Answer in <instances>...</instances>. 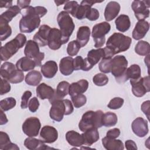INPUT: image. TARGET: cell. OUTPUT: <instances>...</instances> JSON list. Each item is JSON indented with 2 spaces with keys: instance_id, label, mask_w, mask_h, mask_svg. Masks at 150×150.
Instances as JSON below:
<instances>
[{
  "instance_id": "23",
  "label": "cell",
  "mask_w": 150,
  "mask_h": 150,
  "mask_svg": "<svg viewBox=\"0 0 150 150\" xmlns=\"http://www.w3.org/2000/svg\"><path fill=\"white\" fill-rule=\"evenodd\" d=\"M83 144L91 146L99 139V133L97 128H91L86 130L81 134Z\"/></svg>"
},
{
  "instance_id": "18",
  "label": "cell",
  "mask_w": 150,
  "mask_h": 150,
  "mask_svg": "<svg viewBox=\"0 0 150 150\" xmlns=\"http://www.w3.org/2000/svg\"><path fill=\"white\" fill-rule=\"evenodd\" d=\"M149 23L145 20H139L137 22L132 31V38L135 40H140L144 38L149 30Z\"/></svg>"
},
{
  "instance_id": "2",
  "label": "cell",
  "mask_w": 150,
  "mask_h": 150,
  "mask_svg": "<svg viewBox=\"0 0 150 150\" xmlns=\"http://www.w3.org/2000/svg\"><path fill=\"white\" fill-rule=\"evenodd\" d=\"M131 38L121 33H114L108 39L104 48L103 59H111L115 54L127 50L131 44Z\"/></svg>"
},
{
  "instance_id": "45",
  "label": "cell",
  "mask_w": 150,
  "mask_h": 150,
  "mask_svg": "<svg viewBox=\"0 0 150 150\" xmlns=\"http://www.w3.org/2000/svg\"><path fill=\"white\" fill-rule=\"evenodd\" d=\"M111 59H102L99 63V69L104 73H108L111 72Z\"/></svg>"
},
{
  "instance_id": "32",
  "label": "cell",
  "mask_w": 150,
  "mask_h": 150,
  "mask_svg": "<svg viewBox=\"0 0 150 150\" xmlns=\"http://www.w3.org/2000/svg\"><path fill=\"white\" fill-rule=\"evenodd\" d=\"M66 139L67 142L73 146H81L83 145V141L81 134L77 132L71 130L66 134Z\"/></svg>"
},
{
  "instance_id": "48",
  "label": "cell",
  "mask_w": 150,
  "mask_h": 150,
  "mask_svg": "<svg viewBox=\"0 0 150 150\" xmlns=\"http://www.w3.org/2000/svg\"><path fill=\"white\" fill-rule=\"evenodd\" d=\"M11 90V85L9 81L3 78L1 79V88H0V94L4 95L8 93Z\"/></svg>"
},
{
  "instance_id": "4",
  "label": "cell",
  "mask_w": 150,
  "mask_h": 150,
  "mask_svg": "<svg viewBox=\"0 0 150 150\" xmlns=\"http://www.w3.org/2000/svg\"><path fill=\"white\" fill-rule=\"evenodd\" d=\"M103 112L101 110L96 111H87L82 115L79 123V128L84 132L91 128H98L103 126L102 117Z\"/></svg>"
},
{
  "instance_id": "24",
  "label": "cell",
  "mask_w": 150,
  "mask_h": 150,
  "mask_svg": "<svg viewBox=\"0 0 150 150\" xmlns=\"http://www.w3.org/2000/svg\"><path fill=\"white\" fill-rule=\"evenodd\" d=\"M59 69L63 75H70L74 70L73 67V58L70 56L62 58L59 63Z\"/></svg>"
},
{
  "instance_id": "16",
  "label": "cell",
  "mask_w": 150,
  "mask_h": 150,
  "mask_svg": "<svg viewBox=\"0 0 150 150\" xmlns=\"http://www.w3.org/2000/svg\"><path fill=\"white\" fill-rule=\"evenodd\" d=\"M40 137L45 143L51 144L57 139L58 132L53 127L45 125L42 127L40 131Z\"/></svg>"
},
{
  "instance_id": "53",
  "label": "cell",
  "mask_w": 150,
  "mask_h": 150,
  "mask_svg": "<svg viewBox=\"0 0 150 150\" xmlns=\"http://www.w3.org/2000/svg\"><path fill=\"white\" fill-rule=\"evenodd\" d=\"M120 130L118 128H112L111 129L108 130L106 134V137L110 138L116 139L117 137L120 136Z\"/></svg>"
},
{
  "instance_id": "44",
  "label": "cell",
  "mask_w": 150,
  "mask_h": 150,
  "mask_svg": "<svg viewBox=\"0 0 150 150\" xmlns=\"http://www.w3.org/2000/svg\"><path fill=\"white\" fill-rule=\"evenodd\" d=\"M93 81L97 86H103L106 85L108 82V78L103 73H98L93 77Z\"/></svg>"
},
{
  "instance_id": "49",
  "label": "cell",
  "mask_w": 150,
  "mask_h": 150,
  "mask_svg": "<svg viewBox=\"0 0 150 150\" xmlns=\"http://www.w3.org/2000/svg\"><path fill=\"white\" fill-rule=\"evenodd\" d=\"M32 96V92L30 91H26L23 93L21 98V107L22 109H25L28 107V101Z\"/></svg>"
},
{
  "instance_id": "1",
  "label": "cell",
  "mask_w": 150,
  "mask_h": 150,
  "mask_svg": "<svg viewBox=\"0 0 150 150\" xmlns=\"http://www.w3.org/2000/svg\"><path fill=\"white\" fill-rule=\"evenodd\" d=\"M47 11L43 6H29L21 11L22 18L19 21L21 32L29 33L38 28L40 23V18L44 16Z\"/></svg>"
},
{
  "instance_id": "60",
  "label": "cell",
  "mask_w": 150,
  "mask_h": 150,
  "mask_svg": "<svg viewBox=\"0 0 150 150\" xmlns=\"http://www.w3.org/2000/svg\"><path fill=\"white\" fill-rule=\"evenodd\" d=\"M1 112V117H0V125H4L5 124L8 122V120L6 117L5 114L4 112V111L1 110L0 111Z\"/></svg>"
},
{
  "instance_id": "15",
  "label": "cell",
  "mask_w": 150,
  "mask_h": 150,
  "mask_svg": "<svg viewBox=\"0 0 150 150\" xmlns=\"http://www.w3.org/2000/svg\"><path fill=\"white\" fill-rule=\"evenodd\" d=\"M133 132L138 137L143 138L148 133V122L142 117L135 119L131 124Z\"/></svg>"
},
{
  "instance_id": "38",
  "label": "cell",
  "mask_w": 150,
  "mask_h": 150,
  "mask_svg": "<svg viewBox=\"0 0 150 150\" xmlns=\"http://www.w3.org/2000/svg\"><path fill=\"white\" fill-rule=\"evenodd\" d=\"M118 121L117 115L112 112H107L103 114L102 117L103 125L106 127H110L114 126Z\"/></svg>"
},
{
  "instance_id": "17",
  "label": "cell",
  "mask_w": 150,
  "mask_h": 150,
  "mask_svg": "<svg viewBox=\"0 0 150 150\" xmlns=\"http://www.w3.org/2000/svg\"><path fill=\"white\" fill-rule=\"evenodd\" d=\"M51 28L47 25L40 26L39 30L33 36V40L40 46H45L47 45V39Z\"/></svg>"
},
{
  "instance_id": "56",
  "label": "cell",
  "mask_w": 150,
  "mask_h": 150,
  "mask_svg": "<svg viewBox=\"0 0 150 150\" xmlns=\"http://www.w3.org/2000/svg\"><path fill=\"white\" fill-rule=\"evenodd\" d=\"M125 145L126 149H137V146L136 143L132 140H127L125 142Z\"/></svg>"
},
{
  "instance_id": "62",
  "label": "cell",
  "mask_w": 150,
  "mask_h": 150,
  "mask_svg": "<svg viewBox=\"0 0 150 150\" xmlns=\"http://www.w3.org/2000/svg\"><path fill=\"white\" fill-rule=\"evenodd\" d=\"M67 2V1H54V2L56 3L57 6H59L60 5H62L64 3H66Z\"/></svg>"
},
{
  "instance_id": "8",
  "label": "cell",
  "mask_w": 150,
  "mask_h": 150,
  "mask_svg": "<svg viewBox=\"0 0 150 150\" xmlns=\"http://www.w3.org/2000/svg\"><path fill=\"white\" fill-rule=\"evenodd\" d=\"M110 29L111 26L107 22L99 23L93 26L91 35L95 42V47L100 48L104 45L105 42V36L110 32Z\"/></svg>"
},
{
  "instance_id": "3",
  "label": "cell",
  "mask_w": 150,
  "mask_h": 150,
  "mask_svg": "<svg viewBox=\"0 0 150 150\" xmlns=\"http://www.w3.org/2000/svg\"><path fill=\"white\" fill-rule=\"evenodd\" d=\"M26 38L22 33L18 34L16 37L7 42L0 49L1 60L6 61L17 53L18 50L22 48L26 43Z\"/></svg>"
},
{
  "instance_id": "37",
  "label": "cell",
  "mask_w": 150,
  "mask_h": 150,
  "mask_svg": "<svg viewBox=\"0 0 150 150\" xmlns=\"http://www.w3.org/2000/svg\"><path fill=\"white\" fill-rule=\"evenodd\" d=\"M12 34V29L8 22L0 18V40L3 41L8 39Z\"/></svg>"
},
{
  "instance_id": "19",
  "label": "cell",
  "mask_w": 150,
  "mask_h": 150,
  "mask_svg": "<svg viewBox=\"0 0 150 150\" xmlns=\"http://www.w3.org/2000/svg\"><path fill=\"white\" fill-rule=\"evenodd\" d=\"M103 1H93L88 0H84L81 1L80 5H79V8L77 10L75 18L79 20L87 18L91 6L93 4L96 3H101Z\"/></svg>"
},
{
  "instance_id": "41",
  "label": "cell",
  "mask_w": 150,
  "mask_h": 150,
  "mask_svg": "<svg viewBox=\"0 0 150 150\" xmlns=\"http://www.w3.org/2000/svg\"><path fill=\"white\" fill-rule=\"evenodd\" d=\"M79 4L77 1H67V2L64 4V10L68 13H70L71 16L75 18V15L77 10L79 8Z\"/></svg>"
},
{
  "instance_id": "34",
  "label": "cell",
  "mask_w": 150,
  "mask_h": 150,
  "mask_svg": "<svg viewBox=\"0 0 150 150\" xmlns=\"http://www.w3.org/2000/svg\"><path fill=\"white\" fill-rule=\"evenodd\" d=\"M42 79L41 73L36 70H32L29 72L25 77V82L31 86H37Z\"/></svg>"
},
{
  "instance_id": "43",
  "label": "cell",
  "mask_w": 150,
  "mask_h": 150,
  "mask_svg": "<svg viewBox=\"0 0 150 150\" xmlns=\"http://www.w3.org/2000/svg\"><path fill=\"white\" fill-rule=\"evenodd\" d=\"M71 101L75 108H80L83 106L87 102L86 96L83 94H77L71 97Z\"/></svg>"
},
{
  "instance_id": "30",
  "label": "cell",
  "mask_w": 150,
  "mask_h": 150,
  "mask_svg": "<svg viewBox=\"0 0 150 150\" xmlns=\"http://www.w3.org/2000/svg\"><path fill=\"white\" fill-rule=\"evenodd\" d=\"M70 84L69 82L66 81H62L60 82L56 88V90H55V94L53 98L49 101L50 103L55 100H62L65 96L69 94Z\"/></svg>"
},
{
  "instance_id": "28",
  "label": "cell",
  "mask_w": 150,
  "mask_h": 150,
  "mask_svg": "<svg viewBox=\"0 0 150 150\" xmlns=\"http://www.w3.org/2000/svg\"><path fill=\"white\" fill-rule=\"evenodd\" d=\"M25 147L30 150H42L48 148L42 140L38 139L33 137H28L24 141Z\"/></svg>"
},
{
  "instance_id": "10",
  "label": "cell",
  "mask_w": 150,
  "mask_h": 150,
  "mask_svg": "<svg viewBox=\"0 0 150 150\" xmlns=\"http://www.w3.org/2000/svg\"><path fill=\"white\" fill-rule=\"evenodd\" d=\"M132 9L134 12L136 18L139 20H144L149 17L150 1H134L131 5Z\"/></svg>"
},
{
  "instance_id": "55",
  "label": "cell",
  "mask_w": 150,
  "mask_h": 150,
  "mask_svg": "<svg viewBox=\"0 0 150 150\" xmlns=\"http://www.w3.org/2000/svg\"><path fill=\"white\" fill-rule=\"evenodd\" d=\"M65 103V105H66V115H70V114H71L73 112L74 110V108L73 106V104L71 103V102L67 99H63Z\"/></svg>"
},
{
  "instance_id": "57",
  "label": "cell",
  "mask_w": 150,
  "mask_h": 150,
  "mask_svg": "<svg viewBox=\"0 0 150 150\" xmlns=\"http://www.w3.org/2000/svg\"><path fill=\"white\" fill-rule=\"evenodd\" d=\"M30 1H21V0H18L17 1V5L22 9H25L26 8H28V6H29V4L30 3Z\"/></svg>"
},
{
  "instance_id": "27",
  "label": "cell",
  "mask_w": 150,
  "mask_h": 150,
  "mask_svg": "<svg viewBox=\"0 0 150 150\" xmlns=\"http://www.w3.org/2000/svg\"><path fill=\"white\" fill-rule=\"evenodd\" d=\"M103 146L107 150H123L124 144L120 139L110 138L105 137L102 139Z\"/></svg>"
},
{
  "instance_id": "31",
  "label": "cell",
  "mask_w": 150,
  "mask_h": 150,
  "mask_svg": "<svg viewBox=\"0 0 150 150\" xmlns=\"http://www.w3.org/2000/svg\"><path fill=\"white\" fill-rule=\"evenodd\" d=\"M16 67L19 70L22 71H28L34 69L36 67V64L33 60L25 56L21 57L17 61Z\"/></svg>"
},
{
  "instance_id": "5",
  "label": "cell",
  "mask_w": 150,
  "mask_h": 150,
  "mask_svg": "<svg viewBox=\"0 0 150 150\" xmlns=\"http://www.w3.org/2000/svg\"><path fill=\"white\" fill-rule=\"evenodd\" d=\"M128 61L123 55H117L111 59V73L119 83H122L128 79L126 76Z\"/></svg>"
},
{
  "instance_id": "21",
  "label": "cell",
  "mask_w": 150,
  "mask_h": 150,
  "mask_svg": "<svg viewBox=\"0 0 150 150\" xmlns=\"http://www.w3.org/2000/svg\"><path fill=\"white\" fill-rule=\"evenodd\" d=\"M37 96L42 100H51L55 94V90L50 86L42 83L39 84L36 90Z\"/></svg>"
},
{
  "instance_id": "33",
  "label": "cell",
  "mask_w": 150,
  "mask_h": 150,
  "mask_svg": "<svg viewBox=\"0 0 150 150\" xmlns=\"http://www.w3.org/2000/svg\"><path fill=\"white\" fill-rule=\"evenodd\" d=\"M115 23L117 29L121 32H125L128 30L131 26L129 16L124 14L120 15L118 16L115 21Z\"/></svg>"
},
{
  "instance_id": "51",
  "label": "cell",
  "mask_w": 150,
  "mask_h": 150,
  "mask_svg": "<svg viewBox=\"0 0 150 150\" xmlns=\"http://www.w3.org/2000/svg\"><path fill=\"white\" fill-rule=\"evenodd\" d=\"M39 107V102L38 99L36 97H33L29 100L28 103V108L30 111H31L32 112H36L38 110Z\"/></svg>"
},
{
  "instance_id": "54",
  "label": "cell",
  "mask_w": 150,
  "mask_h": 150,
  "mask_svg": "<svg viewBox=\"0 0 150 150\" xmlns=\"http://www.w3.org/2000/svg\"><path fill=\"white\" fill-rule=\"evenodd\" d=\"M149 107H150V101L147 100L144 101L141 105V110L146 116L148 120H149Z\"/></svg>"
},
{
  "instance_id": "6",
  "label": "cell",
  "mask_w": 150,
  "mask_h": 150,
  "mask_svg": "<svg viewBox=\"0 0 150 150\" xmlns=\"http://www.w3.org/2000/svg\"><path fill=\"white\" fill-rule=\"evenodd\" d=\"M57 23L62 35L63 44L66 43L71 35L75 25L72 18L66 11H61L57 16Z\"/></svg>"
},
{
  "instance_id": "26",
  "label": "cell",
  "mask_w": 150,
  "mask_h": 150,
  "mask_svg": "<svg viewBox=\"0 0 150 150\" xmlns=\"http://www.w3.org/2000/svg\"><path fill=\"white\" fill-rule=\"evenodd\" d=\"M40 53L39 45L33 40H29L26 42L25 47V55L29 58L34 59L37 57Z\"/></svg>"
},
{
  "instance_id": "35",
  "label": "cell",
  "mask_w": 150,
  "mask_h": 150,
  "mask_svg": "<svg viewBox=\"0 0 150 150\" xmlns=\"http://www.w3.org/2000/svg\"><path fill=\"white\" fill-rule=\"evenodd\" d=\"M141 68L136 64H132L127 69L126 76L128 79H130V82L135 81L139 80L141 77Z\"/></svg>"
},
{
  "instance_id": "22",
  "label": "cell",
  "mask_w": 150,
  "mask_h": 150,
  "mask_svg": "<svg viewBox=\"0 0 150 150\" xmlns=\"http://www.w3.org/2000/svg\"><path fill=\"white\" fill-rule=\"evenodd\" d=\"M88 87V82L85 79H81L77 82L70 84L69 94L70 97L83 94L86 92Z\"/></svg>"
},
{
  "instance_id": "29",
  "label": "cell",
  "mask_w": 150,
  "mask_h": 150,
  "mask_svg": "<svg viewBox=\"0 0 150 150\" xmlns=\"http://www.w3.org/2000/svg\"><path fill=\"white\" fill-rule=\"evenodd\" d=\"M90 29L87 26H83L79 28L77 32L76 40L80 45L81 47H84L87 44L90 39Z\"/></svg>"
},
{
  "instance_id": "9",
  "label": "cell",
  "mask_w": 150,
  "mask_h": 150,
  "mask_svg": "<svg viewBox=\"0 0 150 150\" xmlns=\"http://www.w3.org/2000/svg\"><path fill=\"white\" fill-rule=\"evenodd\" d=\"M104 56V50L103 48L97 49H91L87 53V56L84 59V64L83 69V71H88L91 69L94 65L98 63L100 59Z\"/></svg>"
},
{
  "instance_id": "25",
  "label": "cell",
  "mask_w": 150,
  "mask_h": 150,
  "mask_svg": "<svg viewBox=\"0 0 150 150\" xmlns=\"http://www.w3.org/2000/svg\"><path fill=\"white\" fill-rule=\"evenodd\" d=\"M57 65L56 62L49 60L41 66V72L44 77L47 79L53 78L57 71Z\"/></svg>"
},
{
  "instance_id": "36",
  "label": "cell",
  "mask_w": 150,
  "mask_h": 150,
  "mask_svg": "<svg viewBox=\"0 0 150 150\" xmlns=\"http://www.w3.org/2000/svg\"><path fill=\"white\" fill-rule=\"evenodd\" d=\"M20 12H21V9L18 5H13L8 8L5 12H3L1 15L0 18L3 19L9 23L12 21L13 18L16 16Z\"/></svg>"
},
{
  "instance_id": "50",
  "label": "cell",
  "mask_w": 150,
  "mask_h": 150,
  "mask_svg": "<svg viewBox=\"0 0 150 150\" xmlns=\"http://www.w3.org/2000/svg\"><path fill=\"white\" fill-rule=\"evenodd\" d=\"M84 64V59L81 56H78L76 57L74 59H73V67L74 70H83Z\"/></svg>"
},
{
  "instance_id": "7",
  "label": "cell",
  "mask_w": 150,
  "mask_h": 150,
  "mask_svg": "<svg viewBox=\"0 0 150 150\" xmlns=\"http://www.w3.org/2000/svg\"><path fill=\"white\" fill-rule=\"evenodd\" d=\"M0 73L2 78L13 84L19 83L24 79L23 73L18 70L16 65L9 62H6L2 64Z\"/></svg>"
},
{
  "instance_id": "52",
  "label": "cell",
  "mask_w": 150,
  "mask_h": 150,
  "mask_svg": "<svg viewBox=\"0 0 150 150\" xmlns=\"http://www.w3.org/2000/svg\"><path fill=\"white\" fill-rule=\"evenodd\" d=\"M99 16H100V13L98 11L96 8H91L86 18H87L88 20L91 21H96L97 19H98Z\"/></svg>"
},
{
  "instance_id": "58",
  "label": "cell",
  "mask_w": 150,
  "mask_h": 150,
  "mask_svg": "<svg viewBox=\"0 0 150 150\" xmlns=\"http://www.w3.org/2000/svg\"><path fill=\"white\" fill-rule=\"evenodd\" d=\"M44 57H45V53L43 52H40V54L37 57H36L35 59H33V60L36 64V66H37V67L42 66L41 62L43 60Z\"/></svg>"
},
{
  "instance_id": "13",
  "label": "cell",
  "mask_w": 150,
  "mask_h": 150,
  "mask_svg": "<svg viewBox=\"0 0 150 150\" xmlns=\"http://www.w3.org/2000/svg\"><path fill=\"white\" fill-rule=\"evenodd\" d=\"M130 83L132 86V92L137 97H141L150 91L149 76L141 77L139 80Z\"/></svg>"
},
{
  "instance_id": "20",
  "label": "cell",
  "mask_w": 150,
  "mask_h": 150,
  "mask_svg": "<svg viewBox=\"0 0 150 150\" xmlns=\"http://www.w3.org/2000/svg\"><path fill=\"white\" fill-rule=\"evenodd\" d=\"M120 5L115 1L109 2L105 8L104 18L105 19L109 22L115 19L120 11Z\"/></svg>"
},
{
  "instance_id": "14",
  "label": "cell",
  "mask_w": 150,
  "mask_h": 150,
  "mask_svg": "<svg viewBox=\"0 0 150 150\" xmlns=\"http://www.w3.org/2000/svg\"><path fill=\"white\" fill-rule=\"evenodd\" d=\"M63 45L62 35L59 29L53 28L49 32L47 39V45L52 50H58Z\"/></svg>"
},
{
  "instance_id": "11",
  "label": "cell",
  "mask_w": 150,
  "mask_h": 150,
  "mask_svg": "<svg viewBox=\"0 0 150 150\" xmlns=\"http://www.w3.org/2000/svg\"><path fill=\"white\" fill-rule=\"evenodd\" d=\"M41 124L40 120L37 117H29L22 124L23 132L29 137L38 136L40 129Z\"/></svg>"
},
{
  "instance_id": "46",
  "label": "cell",
  "mask_w": 150,
  "mask_h": 150,
  "mask_svg": "<svg viewBox=\"0 0 150 150\" xmlns=\"http://www.w3.org/2000/svg\"><path fill=\"white\" fill-rule=\"evenodd\" d=\"M124 104V99L121 97H114L111 99L107 105V107L112 110H117L121 108Z\"/></svg>"
},
{
  "instance_id": "12",
  "label": "cell",
  "mask_w": 150,
  "mask_h": 150,
  "mask_svg": "<svg viewBox=\"0 0 150 150\" xmlns=\"http://www.w3.org/2000/svg\"><path fill=\"white\" fill-rule=\"evenodd\" d=\"M52 107L49 111L51 119L57 122L61 121L66 114V105L64 100H55L50 103Z\"/></svg>"
},
{
  "instance_id": "40",
  "label": "cell",
  "mask_w": 150,
  "mask_h": 150,
  "mask_svg": "<svg viewBox=\"0 0 150 150\" xmlns=\"http://www.w3.org/2000/svg\"><path fill=\"white\" fill-rule=\"evenodd\" d=\"M16 100L13 97H7L5 99L1 100L0 101V107L1 110L4 111H8L13 108H14L16 105Z\"/></svg>"
},
{
  "instance_id": "47",
  "label": "cell",
  "mask_w": 150,
  "mask_h": 150,
  "mask_svg": "<svg viewBox=\"0 0 150 150\" xmlns=\"http://www.w3.org/2000/svg\"><path fill=\"white\" fill-rule=\"evenodd\" d=\"M11 140L8 135L3 131H0V149L4 150V148L10 143Z\"/></svg>"
},
{
  "instance_id": "61",
  "label": "cell",
  "mask_w": 150,
  "mask_h": 150,
  "mask_svg": "<svg viewBox=\"0 0 150 150\" xmlns=\"http://www.w3.org/2000/svg\"><path fill=\"white\" fill-rule=\"evenodd\" d=\"M19 148L15 144L10 142L5 148L4 150H19Z\"/></svg>"
},
{
  "instance_id": "39",
  "label": "cell",
  "mask_w": 150,
  "mask_h": 150,
  "mask_svg": "<svg viewBox=\"0 0 150 150\" xmlns=\"http://www.w3.org/2000/svg\"><path fill=\"white\" fill-rule=\"evenodd\" d=\"M135 52L140 56L149 55L150 52V45L149 43L144 40L139 41L135 47Z\"/></svg>"
},
{
  "instance_id": "42",
  "label": "cell",
  "mask_w": 150,
  "mask_h": 150,
  "mask_svg": "<svg viewBox=\"0 0 150 150\" xmlns=\"http://www.w3.org/2000/svg\"><path fill=\"white\" fill-rule=\"evenodd\" d=\"M80 45L76 40L71 41L69 43L67 47V53L70 56H74L77 55L79 50L81 48Z\"/></svg>"
},
{
  "instance_id": "59",
  "label": "cell",
  "mask_w": 150,
  "mask_h": 150,
  "mask_svg": "<svg viewBox=\"0 0 150 150\" xmlns=\"http://www.w3.org/2000/svg\"><path fill=\"white\" fill-rule=\"evenodd\" d=\"M12 1H1L0 8H9L12 5Z\"/></svg>"
}]
</instances>
